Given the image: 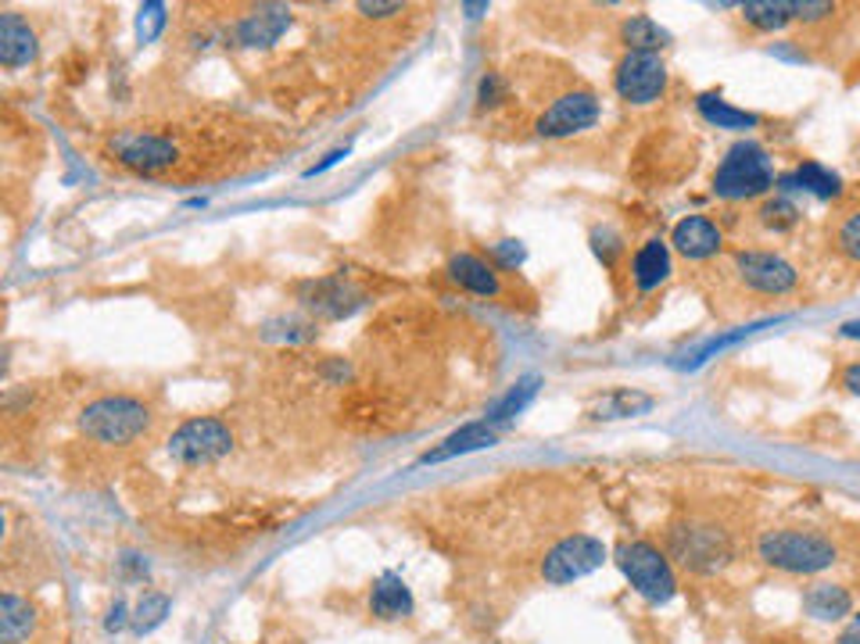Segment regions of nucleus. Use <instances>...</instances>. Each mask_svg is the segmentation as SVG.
<instances>
[{"mask_svg":"<svg viewBox=\"0 0 860 644\" xmlns=\"http://www.w3.org/2000/svg\"><path fill=\"white\" fill-rule=\"evenodd\" d=\"M804 609L810 612L814 620H842V616H850L853 598H850L847 588L818 584V588H810V591L804 594Z\"/></svg>","mask_w":860,"mask_h":644,"instance_id":"21","label":"nucleus"},{"mask_svg":"<svg viewBox=\"0 0 860 644\" xmlns=\"http://www.w3.org/2000/svg\"><path fill=\"white\" fill-rule=\"evenodd\" d=\"M842 387H847L850 394H860V362L850 365V370L842 373Z\"/></svg>","mask_w":860,"mask_h":644,"instance_id":"36","label":"nucleus"},{"mask_svg":"<svg viewBox=\"0 0 860 644\" xmlns=\"http://www.w3.org/2000/svg\"><path fill=\"white\" fill-rule=\"evenodd\" d=\"M656 402L649 394H639V391H610L602 402L592 408L595 419H628V416H642V412H649Z\"/></svg>","mask_w":860,"mask_h":644,"instance_id":"24","label":"nucleus"},{"mask_svg":"<svg viewBox=\"0 0 860 644\" xmlns=\"http://www.w3.org/2000/svg\"><path fill=\"white\" fill-rule=\"evenodd\" d=\"M287 25H291V11L283 4H262L237 22L234 37L240 48H269L287 33Z\"/></svg>","mask_w":860,"mask_h":644,"instance_id":"13","label":"nucleus"},{"mask_svg":"<svg viewBox=\"0 0 860 644\" xmlns=\"http://www.w3.org/2000/svg\"><path fill=\"white\" fill-rule=\"evenodd\" d=\"M621 40L628 43V51H645V54H660V48L667 43V29H660L649 14H631V19L621 25Z\"/></svg>","mask_w":860,"mask_h":644,"instance_id":"23","label":"nucleus"},{"mask_svg":"<svg viewBox=\"0 0 860 644\" xmlns=\"http://www.w3.org/2000/svg\"><path fill=\"white\" fill-rule=\"evenodd\" d=\"M33 623H37V612L25 598L11 594V591L0 598V641L4 644L25 641L29 634H33Z\"/></svg>","mask_w":860,"mask_h":644,"instance_id":"20","label":"nucleus"},{"mask_svg":"<svg viewBox=\"0 0 860 644\" xmlns=\"http://www.w3.org/2000/svg\"><path fill=\"white\" fill-rule=\"evenodd\" d=\"M108 147L118 165H126L141 176H158L176 162V144L169 136L151 133V129H123L112 136Z\"/></svg>","mask_w":860,"mask_h":644,"instance_id":"9","label":"nucleus"},{"mask_svg":"<svg viewBox=\"0 0 860 644\" xmlns=\"http://www.w3.org/2000/svg\"><path fill=\"white\" fill-rule=\"evenodd\" d=\"M370 609H373V616H381V620L410 616V612H413V594H410V588H405V580L398 573H384L373 584Z\"/></svg>","mask_w":860,"mask_h":644,"instance_id":"17","label":"nucleus"},{"mask_svg":"<svg viewBox=\"0 0 860 644\" xmlns=\"http://www.w3.org/2000/svg\"><path fill=\"white\" fill-rule=\"evenodd\" d=\"M700 115L717 129H749L757 126V115L743 112V107H732L728 101H721L717 94H703L700 97Z\"/></svg>","mask_w":860,"mask_h":644,"instance_id":"25","label":"nucleus"},{"mask_svg":"<svg viewBox=\"0 0 860 644\" xmlns=\"http://www.w3.org/2000/svg\"><path fill=\"white\" fill-rule=\"evenodd\" d=\"M792 19H804V22H818L825 14H832V4L828 0H792Z\"/></svg>","mask_w":860,"mask_h":644,"instance_id":"31","label":"nucleus"},{"mask_svg":"<svg viewBox=\"0 0 860 644\" xmlns=\"http://www.w3.org/2000/svg\"><path fill=\"white\" fill-rule=\"evenodd\" d=\"M735 272L757 294H789L796 287V269L781 255H771V251H738Z\"/></svg>","mask_w":860,"mask_h":644,"instance_id":"11","label":"nucleus"},{"mask_svg":"<svg viewBox=\"0 0 860 644\" xmlns=\"http://www.w3.org/2000/svg\"><path fill=\"white\" fill-rule=\"evenodd\" d=\"M592 243H595V255L602 258L607 266H613V255L621 251V240H616L610 229H595L592 233Z\"/></svg>","mask_w":860,"mask_h":644,"instance_id":"32","label":"nucleus"},{"mask_svg":"<svg viewBox=\"0 0 860 644\" xmlns=\"http://www.w3.org/2000/svg\"><path fill=\"white\" fill-rule=\"evenodd\" d=\"M495 255H499L506 266H517V262H524V248H520L517 240H502L499 248H495Z\"/></svg>","mask_w":860,"mask_h":644,"instance_id":"34","label":"nucleus"},{"mask_svg":"<svg viewBox=\"0 0 860 644\" xmlns=\"http://www.w3.org/2000/svg\"><path fill=\"white\" fill-rule=\"evenodd\" d=\"M538 376H527V380H520L517 387H512L499 405L491 408V416H488V423H495V426H502V423H509L512 416H520V412L527 408V402L538 394Z\"/></svg>","mask_w":860,"mask_h":644,"instance_id":"27","label":"nucleus"},{"mask_svg":"<svg viewBox=\"0 0 860 644\" xmlns=\"http://www.w3.org/2000/svg\"><path fill=\"white\" fill-rule=\"evenodd\" d=\"M671 555L692 573H717L732 562V537L714 523H682L671 530Z\"/></svg>","mask_w":860,"mask_h":644,"instance_id":"5","label":"nucleus"},{"mask_svg":"<svg viewBox=\"0 0 860 644\" xmlns=\"http://www.w3.org/2000/svg\"><path fill=\"white\" fill-rule=\"evenodd\" d=\"M836 644H860V616H853V620H850V626L839 634V641H836Z\"/></svg>","mask_w":860,"mask_h":644,"instance_id":"37","label":"nucleus"},{"mask_svg":"<svg viewBox=\"0 0 860 644\" xmlns=\"http://www.w3.org/2000/svg\"><path fill=\"white\" fill-rule=\"evenodd\" d=\"M599 115H602V107H599L595 94H588V90H570V94L556 97L546 112L538 115L535 129H538V136H546V141H560V136L592 129Z\"/></svg>","mask_w":860,"mask_h":644,"instance_id":"10","label":"nucleus"},{"mask_svg":"<svg viewBox=\"0 0 860 644\" xmlns=\"http://www.w3.org/2000/svg\"><path fill=\"white\" fill-rule=\"evenodd\" d=\"M631 276H635L639 290H656L671 276V251L663 240H645L635 262H631Z\"/></svg>","mask_w":860,"mask_h":644,"instance_id":"19","label":"nucleus"},{"mask_svg":"<svg viewBox=\"0 0 860 644\" xmlns=\"http://www.w3.org/2000/svg\"><path fill=\"white\" fill-rule=\"evenodd\" d=\"M477 101L485 104V107L502 101V80H499V75H495V72H488L485 80H480V94H477Z\"/></svg>","mask_w":860,"mask_h":644,"instance_id":"33","label":"nucleus"},{"mask_svg":"<svg viewBox=\"0 0 860 644\" xmlns=\"http://www.w3.org/2000/svg\"><path fill=\"white\" fill-rule=\"evenodd\" d=\"M760 222L767 229H775V233H781V229H792L799 222V211L792 201H786V197H775V201H767L760 208Z\"/></svg>","mask_w":860,"mask_h":644,"instance_id":"29","label":"nucleus"},{"mask_svg":"<svg viewBox=\"0 0 860 644\" xmlns=\"http://www.w3.org/2000/svg\"><path fill=\"white\" fill-rule=\"evenodd\" d=\"M495 437H499V426L495 423H470V426H463L459 434H452L442 448H434V451H427L424 455V463H445V458H452V455H466V451H480V448H491L495 444Z\"/></svg>","mask_w":860,"mask_h":644,"instance_id":"18","label":"nucleus"},{"mask_svg":"<svg viewBox=\"0 0 860 644\" xmlns=\"http://www.w3.org/2000/svg\"><path fill=\"white\" fill-rule=\"evenodd\" d=\"M771 187H775L771 155L753 141L735 144L714 173V194L724 197V201H749V197H764Z\"/></svg>","mask_w":860,"mask_h":644,"instance_id":"1","label":"nucleus"},{"mask_svg":"<svg viewBox=\"0 0 860 644\" xmlns=\"http://www.w3.org/2000/svg\"><path fill=\"white\" fill-rule=\"evenodd\" d=\"M298 298L309 312H315L320 319H344L362 304V290H355L344 276H327V280L301 283Z\"/></svg>","mask_w":860,"mask_h":644,"instance_id":"12","label":"nucleus"},{"mask_svg":"<svg viewBox=\"0 0 860 644\" xmlns=\"http://www.w3.org/2000/svg\"><path fill=\"white\" fill-rule=\"evenodd\" d=\"M836 243H839V251L850 258V262H860V208H857V211H850L847 219L839 222V229H836Z\"/></svg>","mask_w":860,"mask_h":644,"instance_id":"30","label":"nucleus"},{"mask_svg":"<svg viewBox=\"0 0 860 644\" xmlns=\"http://www.w3.org/2000/svg\"><path fill=\"white\" fill-rule=\"evenodd\" d=\"M37 58V33L29 29L22 14L4 11L0 14V65L19 69Z\"/></svg>","mask_w":860,"mask_h":644,"instance_id":"15","label":"nucleus"},{"mask_svg":"<svg viewBox=\"0 0 860 644\" xmlns=\"http://www.w3.org/2000/svg\"><path fill=\"white\" fill-rule=\"evenodd\" d=\"M448 276H452V283H459L463 290H470V294H477V298H499L502 294L499 272H495L485 258H477V255H456L448 262Z\"/></svg>","mask_w":860,"mask_h":644,"instance_id":"16","label":"nucleus"},{"mask_svg":"<svg viewBox=\"0 0 860 644\" xmlns=\"http://www.w3.org/2000/svg\"><path fill=\"white\" fill-rule=\"evenodd\" d=\"M165 616H169V598H165V594H147L144 602L137 605V612H133V631L151 634Z\"/></svg>","mask_w":860,"mask_h":644,"instance_id":"28","label":"nucleus"},{"mask_svg":"<svg viewBox=\"0 0 860 644\" xmlns=\"http://www.w3.org/2000/svg\"><path fill=\"white\" fill-rule=\"evenodd\" d=\"M607 562V548L592 533H570L563 541H556L546 559H541V577L549 584H573L588 573H595Z\"/></svg>","mask_w":860,"mask_h":644,"instance_id":"7","label":"nucleus"},{"mask_svg":"<svg viewBox=\"0 0 860 644\" xmlns=\"http://www.w3.org/2000/svg\"><path fill=\"white\" fill-rule=\"evenodd\" d=\"M616 565H621V573L631 580V588H635L645 602L667 605L677 594V580L671 573V562L663 559L653 544L624 541L621 548H616Z\"/></svg>","mask_w":860,"mask_h":644,"instance_id":"4","label":"nucleus"},{"mask_svg":"<svg viewBox=\"0 0 860 644\" xmlns=\"http://www.w3.org/2000/svg\"><path fill=\"white\" fill-rule=\"evenodd\" d=\"M234 448V434L222 419L201 416V419H187L176 429L169 440V455L179 466H208L219 463L222 455H230Z\"/></svg>","mask_w":860,"mask_h":644,"instance_id":"6","label":"nucleus"},{"mask_svg":"<svg viewBox=\"0 0 860 644\" xmlns=\"http://www.w3.org/2000/svg\"><path fill=\"white\" fill-rule=\"evenodd\" d=\"M613 86L628 104H653L663 97V90H667V65H663L660 54L628 51L621 61H616Z\"/></svg>","mask_w":860,"mask_h":644,"instance_id":"8","label":"nucleus"},{"mask_svg":"<svg viewBox=\"0 0 860 644\" xmlns=\"http://www.w3.org/2000/svg\"><path fill=\"white\" fill-rule=\"evenodd\" d=\"M781 187H789V190H810V194H818V197H839V194H842L839 176L832 173V168L818 165V162H804L792 176L781 179Z\"/></svg>","mask_w":860,"mask_h":644,"instance_id":"22","label":"nucleus"},{"mask_svg":"<svg viewBox=\"0 0 860 644\" xmlns=\"http://www.w3.org/2000/svg\"><path fill=\"white\" fill-rule=\"evenodd\" d=\"M757 551L767 565L781 573H821L836 562L832 541L810 530H767Z\"/></svg>","mask_w":860,"mask_h":644,"instance_id":"2","label":"nucleus"},{"mask_svg":"<svg viewBox=\"0 0 860 644\" xmlns=\"http://www.w3.org/2000/svg\"><path fill=\"white\" fill-rule=\"evenodd\" d=\"M126 623V605L123 602H115V609H112V616H108V631H118V626Z\"/></svg>","mask_w":860,"mask_h":644,"instance_id":"38","label":"nucleus"},{"mask_svg":"<svg viewBox=\"0 0 860 644\" xmlns=\"http://www.w3.org/2000/svg\"><path fill=\"white\" fill-rule=\"evenodd\" d=\"M362 14H376V19H384V14H395L402 11V4H359Z\"/></svg>","mask_w":860,"mask_h":644,"instance_id":"35","label":"nucleus"},{"mask_svg":"<svg viewBox=\"0 0 860 644\" xmlns=\"http://www.w3.org/2000/svg\"><path fill=\"white\" fill-rule=\"evenodd\" d=\"M671 243L677 251H682L685 258H692V262H703V258H711L721 251V229L714 219H706V215H688V219H682L674 226V237Z\"/></svg>","mask_w":860,"mask_h":644,"instance_id":"14","label":"nucleus"},{"mask_svg":"<svg viewBox=\"0 0 860 644\" xmlns=\"http://www.w3.org/2000/svg\"><path fill=\"white\" fill-rule=\"evenodd\" d=\"M80 426L86 437H94L101 444H129L151 426V408L126 394L97 397V402H90L83 408Z\"/></svg>","mask_w":860,"mask_h":644,"instance_id":"3","label":"nucleus"},{"mask_svg":"<svg viewBox=\"0 0 860 644\" xmlns=\"http://www.w3.org/2000/svg\"><path fill=\"white\" fill-rule=\"evenodd\" d=\"M842 336H850V341H860V319L842 322Z\"/></svg>","mask_w":860,"mask_h":644,"instance_id":"39","label":"nucleus"},{"mask_svg":"<svg viewBox=\"0 0 860 644\" xmlns=\"http://www.w3.org/2000/svg\"><path fill=\"white\" fill-rule=\"evenodd\" d=\"M743 19H746L753 29L775 33V29H781L786 22H792V8L786 4V0H749V4H743Z\"/></svg>","mask_w":860,"mask_h":644,"instance_id":"26","label":"nucleus"}]
</instances>
